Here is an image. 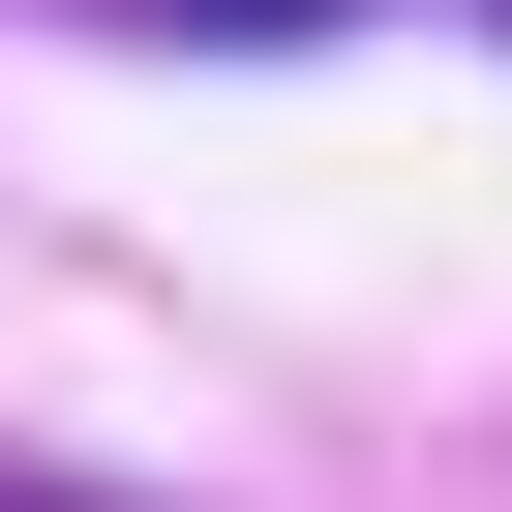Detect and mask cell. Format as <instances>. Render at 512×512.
I'll return each mask as SVG.
<instances>
[{
	"label": "cell",
	"instance_id": "obj_2",
	"mask_svg": "<svg viewBox=\"0 0 512 512\" xmlns=\"http://www.w3.org/2000/svg\"><path fill=\"white\" fill-rule=\"evenodd\" d=\"M0 512H91V482H0Z\"/></svg>",
	"mask_w": 512,
	"mask_h": 512
},
{
	"label": "cell",
	"instance_id": "obj_1",
	"mask_svg": "<svg viewBox=\"0 0 512 512\" xmlns=\"http://www.w3.org/2000/svg\"><path fill=\"white\" fill-rule=\"evenodd\" d=\"M91 31H362V0H91Z\"/></svg>",
	"mask_w": 512,
	"mask_h": 512
}]
</instances>
